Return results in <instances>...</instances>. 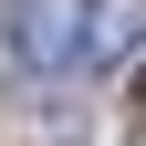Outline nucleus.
Returning a JSON list of instances; mask_svg holds the SVG:
<instances>
[{
  "label": "nucleus",
  "mask_w": 146,
  "mask_h": 146,
  "mask_svg": "<svg viewBox=\"0 0 146 146\" xmlns=\"http://www.w3.org/2000/svg\"><path fill=\"white\" fill-rule=\"evenodd\" d=\"M0 42H11L21 73H84V63H94L84 0H0Z\"/></svg>",
  "instance_id": "nucleus-1"
}]
</instances>
